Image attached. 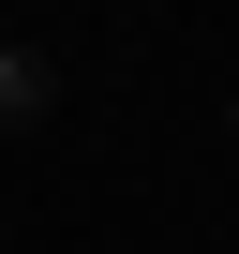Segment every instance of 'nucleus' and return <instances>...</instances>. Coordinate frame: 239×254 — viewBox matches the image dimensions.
<instances>
[{
    "label": "nucleus",
    "mask_w": 239,
    "mask_h": 254,
    "mask_svg": "<svg viewBox=\"0 0 239 254\" xmlns=\"http://www.w3.org/2000/svg\"><path fill=\"white\" fill-rule=\"evenodd\" d=\"M45 105H60V60L45 45H0V135H30Z\"/></svg>",
    "instance_id": "nucleus-1"
},
{
    "label": "nucleus",
    "mask_w": 239,
    "mask_h": 254,
    "mask_svg": "<svg viewBox=\"0 0 239 254\" xmlns=\"http://www.w3.org/2000/svg\"><path fill=\"white\" fill-rule=\"evenodd\" d=\"M224 120H239V105H224Z\"/></svg>",
    "instance_id": "nucleus-2"
}]
</instances>
